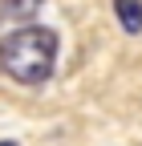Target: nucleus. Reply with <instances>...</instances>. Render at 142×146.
Wrapping results in <instances>:
<instances>
[{"mask_svg":"<svg viewBox=\"0 0 142 146\" xmlns=\"http://www.w3.org/2000/svg\"><path fill=\"white\" fill-rule=\"evenodd\" d=\"M114 12L126 33H142V4L138 0H114Z\"/></svg>","mask_w":142,"mask_h":146,"instance_id":"nucleus-2","label":"nucleus"},{"mask_svg":"<svg viewBox=\"0 0 142 146\" xmlns=\"http://www.w3.org/2000/svg\"><path fill=\"white\" fill-rule=\"evenodd\" d=\"M45 0H0V21H25V16H37V8Z\"/></svg>","mask_w":142,"mask_h":146,"instance_id":"nucleus-3","label":"nucleus"},{"mask_svg":"<svg viewBox=\"0 0 142 146\" xmlns=\"http://www.w3.org/2000/svg\"><path fill=\"white\" fill-rule=\"evenodd\" d=\"M57 65V33L45 25H25L0 41V73L21 85H41Z\"/></svg>","mask_w":142,"mask_h":146,"instance_id":"nucleus-1","label":"nucleus"},{"mask_svg":"<svg viewBox=\"0 0 142 146\" xmlns=\"http://www.w3.org/2000/svg\"><path fill=\"white\" fill-rule=\"evenodd\" d=\"M0 146H16V142H0Z\"/></svg>","mask_w":142,"mask_h":146,"instance_id":"nucleus-4","label":"nucleus"}]
</instances>
